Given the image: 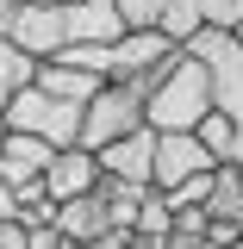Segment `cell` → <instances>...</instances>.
<instances>
[{"label": "cell", "mask_w": 243, "mask_h": 249, "mask_svg": "<svg viewBox=\"0 0 243 249\" xmlns=\"http://www.w3.org/2000/svg\"><path fill=\"white\" fill-rule=\"evenodd\" d=\"M175 231V206L162 199V187H144V199H137V218H131V243L137 249H162V237Z\"/></svg>", "instance_id": "obj_13"}, {"label": "cell", "mask_w": 243, "mask_h": 249, "mask_svg": "<svg viewBox=\"0 0 243 249\" xmlns=\"http://www.w3.org/2000/svg\"><path fill=\"white\" fill-rule=\"evenodd\" d=\"M13 13H19V0H0V37H6V25H13Z\"/></svg>", "instance_id": "obj_25"}, {"label": "cell", "mask_w": 243, "mask_h": 249, "mask_svg": "<svg viewBox=\"0 0 243 249\" xmlns=\"http://www.w3.org/2000/svg\"><path fill=\"white\" fill-rule=\"evenodd\" d=\"M0 249H25V231H19L13 218H0Z\"/></svg>", "instance_id": "obj_21"}, {"label": "cell", "mask_w": 243, "mask_h": 249, "mask_svg": "<svg viewBox=\"0 0 243 249\" xmlns=\"http://www.w3.org/2000/svg\"><path fill=\"white\" fill-rule=\"evenodd\" d=\"M231 37H237V44H243V19H237V25H231Z\"/></svg>", "instance_id": "obj_26"}, {"label": "cell", "mask_w": 243, "mask_h": 249, "mask_svg": "<svg viewBox=\"0 0 243 249\" xmlns=\"http://www.w3.org/2000/svg\"><path fill=\"white\" fill-rule=\"evenodd\" d=\"M212 112V88H206V69L175 50V56L156 69L150 81V100H144V124L150 131H193V124Z\"/></svg>", "instance_id": "obj_1"}, {"label": "cell", "mask_w": 243, "mask_h": 249, "mask_svg": "<svg viewBox=\"0 0 243 249\" xmlns=\"http://www.w3.org/2000/svg\"><path fill=\"white\" fill-rule=\"evenodd\" d=\"M200 243H206V249H237V243H243V224H224V218H206Z\"/></svg>", "instance_id": "obj_19"}, {"label": "cell", "mask_w": 243, "mask_h": 249, "mask_svg": "<svg viewBox=\"0 0 243 249\" xmlns=\"http://www.w3.org/2000/svg\"><path fill=\"white\" fill-rule=\"evenodd\" d=\"M62 31H69V50L75 44H112L125 31V19L112 0H75V6H62Z\"/></svg>", "instance_id": "obj_10"}, {"label": "cell", "mask_w": 243, "mask_h": 249, "mask_svg": "<svg viewBox=\"0 0 243 249\" xmlns=\"http://www.w3.org/2000/svg\"><path fill=\"white\" fill-rule=\"evenodd\" d=\"M237 249H243V243H237Z\"/></svg>", "instance_id": "obj_30"}, {"label": "cell", "mask_w": 243, "mask_h": 249, "mask_svg": "<svg viewBox=\"0 0 243 249\" xmlns=\"http://www.w3.org/2000/svg\"><path fill=\"white\" fill-rule=\"evenodd\" d=\"M93 181H100V162H93V150H81V143H69V150L50 156V168H44V199H81V193H93Z\"/></svg>", "instance_id": "obj_9"}, {"label": "cell", "mask_w": 243, "mask_h": 249, "mask_svg": "<svg viewBox=\"0 0 243 249\" xmlns=\"http://www.w3.org/2000/svg\"><path fill=\"white\" fill-rule=\"evenodd\" d=\"M88 249H137V243H131L125 231H106V237H100V243H88Z\"/></svg>", "instance_id": "obj_23"}, {"label": "cell", "mask_w": 243, "mask_h": 249, "mask_svg": "<svg viewBox=\"0 0 243 249\" xmlns=\"http://www.w3.org/2000/svg\"><path fill=\"white\" fill-rule=\"evenodd\" d=\"M44 6H75V0H44Z\"/></svg>", "instance_id": "obj_27"}, {"label": "cell", "mask_w": 243, "mask_h": 249, "mask_svg": "<svg viewBox=\"0 0 243 249\" xmlns=\"http://www.w3.org/2000/svg\"><path fill=\"white\" fill-rule=\"evenodd\" d=\"M112 224H106V206L100 193H81V199H62L56 206V237L62 243H100Z\"/></svg>", "instance_id": "obj_12"}, {"label": "cell", "mask_w": 243, "mask_h": 249, "mask_svg": "<svg viewBox=\"0 0 243 249\" xmlns=\"http://www.w3.org/2000/svg\"><path fill=\"white\" fill-rule=\"evenodd\" d=\"M162 249H206V243H200V237H187V231H168V237H162Z\"/></svg>", "instance_id": "obj_22"}, {"label": "cell", "mask_w": 243, "mask_h": 249, "mask_svg": "<svg viewBox=\"0 0 243 249\" xmlns=\"http://www.w3.org/2000/svg\"><path fill=\"white\" fill-rule=\"evenodd\" d=\"M0 218H13V224H19V199H13V187L0 181Z\"/></svg>", "instance_id": "obj_24"}, {"label": "cell", "mask_w": 243, "mask_h": 249, "mask_svg": "<svg viewBox=\"0 0 243 249\" xmlns=\"http://www.w3.org/2000/svg\"><path fill=\"white\" fill-rule=\"evenodd\" d=\"M206 168H218L212 156H206V143L193 137V131H156V162H150V187H168L187 181V175H206Z\"/></svg>", "instance_id": "obj_6"}, {"label": "cell", "mask_w": 243, "mask_h": 249, "mask_svg": "<svg viewBox=\"0 0 243 249\" xmlns=\"http://www.w3.org/2000/svg\"><path fill=\"white\" fill-rule=\"evenodd\" d=\"M187 56L206 69V88H212V112L243 124V44L231 31H193L181 44Z\"/></svg>", "instance_id": "obj_3"}, {"label": "cell", "mask_w": 243, "mask_h": 249, "mask_svg": "<svg viewBox=\"0 0 243 249\" xmlns=\"http://www.w3.org/2000/svg\"><path fill=\"white\" fill-rule=\"evenodd\" d=\"M31 69H37V62H31L19 44H6V37H0V106H6V100L31 81Z\"/></svg>", "instance_id": "obj_16"}, {"label": "cell", "mask_w": 243, "mask_h": 249, "mask_svg": "<svg viewBox=\"0 0 243 249\" xmlns=\"http://www.w3.org/2000/svg\"><path fill=\"white\" fill-rule=\"evenodd\" d=\"M237 19H243V0H168L162 37L168 44H187L193 31H231Z\"/></svg>", "instance_id": "obj_7"}, {"label": "cell", "mask_w": 243, "mask_h": 249, "mask_svg": "<svg viewBox=\"0 0 243 249\" xmlns=\"http://www.w3.org/2000/svg\"><path fill=\"white\" fill-rule=\"evenodd\" d=\"M62 249H88V243H62Z\"/></svg>", "instance_id": "obj_28"}, {"label": "cell", "mask_w": 243, "mask_h": 249, "mask_svg": "<svg viewBox=\"0 0 243 249\" xmlns=\"http://www.w3.org/2000/svg\"><path fill=\"white\" fill-rule=\"evenodd\" d=\"M119 6L125 31H162V13H168V0H112Z\"/></svg>", "instance_id": "obj_17"}, {"label": "cell", "mask_w": 243, "mask_h": 249, "mask_svg": "<svg viewBox=\"0 0 243 249\" xmlns=\"http://www.w3.org/2000/svg\"><path fill=\"white\" fill-rule=\"evenodd\" d=\"M206 193H212V168H206V175H187V181H175L162 199H168L175 212H187V206H206Z\"/></svg>", "instance_id": "obj_18"}, {"label": "cell", "mask_w": 243, "mask_h": 249, "mask_svg": "<svg viewBox=\"0 0 243 249\" xmlns=\"http://www.w3.org/2000/svg\"><path fill=\"white\" fill-rule=\"evenodd\" d=\"M6 44H19L31 62H50L69 50V31H62V6H44V0H19L13 25H6Z\"/></svg>", "instance_id": "obj_5"}, {"label": "cell", "mask_w": 243, "mask_h": 249, "mask_svg": "<svg viewBox=\"0 0 243 249\" xmlns=\"http://www.w3.org/2000/svg\"><path fill=\"white\" fill-rule=\"evenodd\" d=\"M206 218L243 224V175L237 168H212V193H206Z\"/></svg>", "instance_id": "obj_15"}, {"label": "cell", "mask_w": 243, "mask_h": 249, "mask_svg": "<svg viewBox=\"0 0 243 249\" xmlns=\"http://www.w3.org/2000/svg\"><path fill=\"white\" fill-rule=\"evenodd\" d=\"M100 162V175H119V181H137L150 187V162H156V131L150 124H137V131H125V137H112L106 150L93 156Z\"/></svg>", "instance_id": "obj_8"}, {"label": "cell", "mask_w": 243, "mask_h": 249, "mask_svg": "<svg viewBox=\"0 0 243 249\" xmlns=\"http://www.w3.org/2000/svg\"><path fill=\"white\" fill-rule=\"evenodd\" d=\"M0 143H6V124H0Z\"/></svg>", "instance_id": "obj_29"}, {"label": "cell", "mask_w": 243, "mask_h": 249, "mask_svg": "<svg viewBox=\"0 0 243 249\" xmlns=\"http://www.w3.org/2000/svg\"><path fill=\"white\" fill-rule=\"evenodd\" d=\"M93 193H100V206H106V224H112V231H131L144 187H137V181H119V175H100V181H93Z\"/></svg>", "instance_id": "obj_14"}, {"label": "cell", "mask_w": 243, "mask_h": 249, "mask_svg": "<svg viewBox=\"0 0 243 249\" xmlns=\"http://www.w3.org/2000/svg\"><path fill=\"white\" fill-rule=\"evenodd\" d=\"M218 168H243V124H231V137H224V156H218Z\"/></svg>", "instance_id": "obj_20"}, {"label": "cell", "mask_w": 243, "mask_h": 249, "mask_svg": "<svg viewBox=\"0 0 243 249\" xmlns=\"http://www.w3.org/2000/svg\"><path fill=\"white\" fill-rule=\"evenodd\" d=\"M150 81H156V69H150V75H125V81H106V88H100L88 106H81V131H75V143L100 156L106 143H112V137L137 131V124H144V100H150Z\"/></svg>", "instance_id": "obj_2"}, {"label": "cell", "mask_w": 243, "mask_h": 249, "mask_svg": "<svg viewBox=\"0 0 243 249\" xmlns=\"http://www.w3.org/2000/svg\"><path fill=\"white\" fill-rule=\"evenodd\" d=\"M31 88L50 93V100H69V106H88L106 81L88 75V69H75V62H62V56H50V62H37V69H31Z\"/></svg>", "instance_id": "obj_11"}, {"label": "cell", "mask_w": 243, "mask_h": 249, "mask_svg": "<svg viewBox=\"0 0 243 249\" xmlns=\"http://www.w3.org/2000/svg\"><path fill=\"white\" fill-rule=\"evenodd\" d=\"M0 124H6V131H31V137H44L50 150H69L75 131H81V106L50 100V93H37V88L25 81V88L0 106Z\"/></svg>", "instance_id": "obj_4"}]
</instances>
